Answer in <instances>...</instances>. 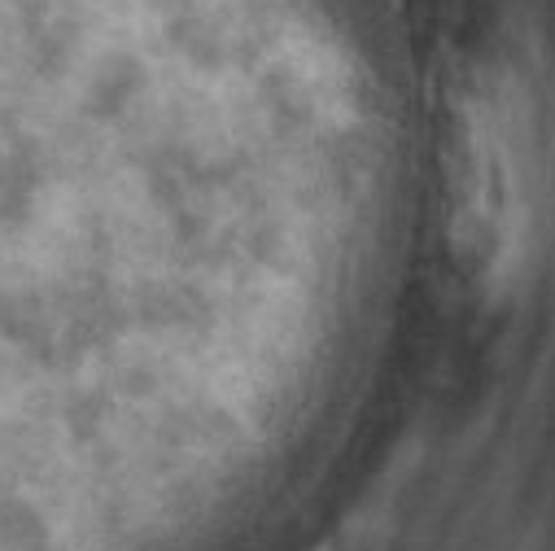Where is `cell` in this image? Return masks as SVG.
<instances>
[{
	"label": "cell",
	"instance_id": "6da1fadb",
	"mask_svg": "<svg viewBox=\"0 0 555 551\" xmlns=\"http://www.w3.org/2000/svg\"><path fill=\"white\" fill-rule=\"evenodd\" d=\"M451 249L490 298H507L529 271L542 215V127L516 66H481L460 101L447 167Z\"/></svg>",
	"mask_w": 555,
	"mask_h": 551
}]
</instances>
